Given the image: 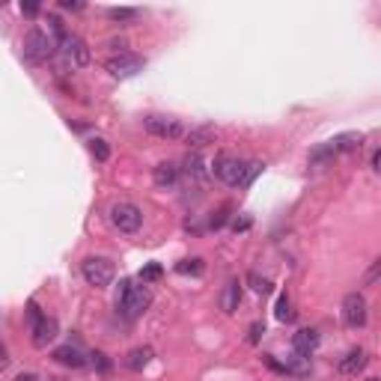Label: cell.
Segmentation results:
<instances>
[{"label":"cell","mask_w":381,"mask_h":381,"mask_svg":"<svg viewBox=\"0 0 381 381\" xmlns=\"http://www.w3.org/2000/svg\"><path fill=\"white\" fill-rule=\"evenodd\" d=\"M319 343H322V337H319L316 328H301L298 334L292 337V348H295V355H301V357L313 355L319 348Z\"/></svg>","instance_id":"cell-12"},{"label":"cell","mask_w":381,"mask_h":381,"mask_svg":"<svg viewBox=\"0 0 381 381\" xmlns=\"http://www.w3.org/2000/svg\"><path fill=\"white\" fill-rule=\"evenodd\" d=\"M378 164H381V149L375 146L373 152H369V170H373V173H378V170H381Z\"/></svg>","instance_id":"cell-29"},{"label":"cell","mask_w":381,"mask_h":381,"mask_svg":"<svg viewBox=\"0 0 381 381\" xmlns=\"http://www.w3.org/2000/svg\"><path fill=\"white\" fill-rule=\"evenodd\" d=\"M378 274H381V259H375V263L366 268V274H364V280H360V283H364V286H375Z\"/></svg>","instance_id":"cell-27"},{"label":"cell","mask_w":381,"mask_h":381,"mask_svg":"<svg viewBox=\"0 0 381 381\" xmlns=\"http://www.w3.org/2000/svg\"><path fill=\"white\" fill-rule=\"evenodd\" d=\"M107 45H110V48H114V51L119 54V48H125V39H110Z\"/></svg>","instance_id":"cell-34"},{"label":"cell","mask_w":381,"mask_h":381,"mask_svg":"<svg viewBox=\"0 0 381 381\" xmlns=\"http://www.w3.org/2000/svg\"><path fill=\"white\" fill-rule=\"evenodd\" d=\"M60 9H72V12H81L84 3H72V0H60Z\"/></svg>","instance_id":"cell-31"},{"label":"cell","mask_w":381,"mask_h":381,"mask_svg":"<svg viewBox=\"0 0 381 381\" xmlns=\"http://www.w3.org/2000/svg\"><path fill=\"white\" fill-rule=\"evenodd\" d=\"M21 9H24V12H27V15H36V12H39V6H36V3H24Z\"/></svg>","instance_id":"cell-35"},{"label":"cell","mask_w":381,"mask_h":381,"mask_svg":"<svg viewBox=\"0 0 381 381\" xmlns=\"http://www.w3.org/2000/svg\"><path fill=\"white\" fill-rule=\"evenodd\" d=\"M247 283L254 286V292H259V295H268V292H272V280H268V277H259L256 272L247 274Z\"/></svg>","instance_id":"cell-24"},{"label":"cell","mask_w":381,"mask_h":381,"mask_svg":"<svg viewBox=\"0 0 381 381\" xmlns=\"http://www.w3.org/2000/svg\"><path fill=\"white\" fill-rule=\"evenodd\" d=\"M143 128L152 137H158V140H182L185 137V132L188 128L179 123L176 116H164V114H149V116H143Z\"/></svg>","instance_id":"cell-8"},{"label":"cell","mask_w":381,"mask_h":381,"mask_svg":"<svg viewBox=\"0 0 381 381\" xmlns=\"http://www.w3.org/2000/svg\"><path fill=\"white\" fill-rule=\"evenodd\" d=\"M360 146H364V134H360V132L337 134V137H330L328 143H322L319 149L310 152V164H313V167H325L330 158H337V155H343V152H355V149H360Z\"/></svg>","instance_id":"cell-2"},{"label":"cell","mask_w":381,"mask_h":381,"mask_svg":"<svg viewBox=\"0 0 381 381\" xmlns=\"http://www.w3.org/2000/svg\"><path fill=\"white\" fill-rule=\"evenodd\" d=\"M369 364V355H366V348H348V352L339 357V364H337V373L339 375H357V373H364Z\"/></svg>","instance_id":"cell-11"},{"label":"cell","mask_w":381,"mask_h":381,"mask_svg":"<svg viewBox=\"0 0 381 381\" xmlns=\"http://www.w3.org/2000/svg\"><path fill=\"white\" fill-rule=\"evenodd\" d=\"M15 381H42V378H39L36 373H18Z\"/></svg>","instance_id":"cell-32"},{"label":"cell","mask_w":381,"mask_h":381,"mask_svg":"<svg viewBox=\"0 0 381 381\" xmlns=\"http://www.w3.org/2000/svg\"><path fill=\"white\" fill-rule=\"evenodd\" d=\"M182 173L188 176V179H194V182H203V179L209 176V170H206V158L200 155V152H188L185 155V161H182Z\"/></svg>","instance_id":"cell-16"},{"label":"cell","mask_w":381,"mask_h":381,"mask_svg":"<svg viewBox=\"0 0 381 381\" xmlns=\"http://www.w3.org/2000/svg\"><path fill=\"white\" fill-rule=\"evenodd\" d=\"M238 307H242V283H238V280H229L224 286V295H220V310H224L227 316H233Z\"/></svg>","instance_id":"cell-17"},{"label":"cell","mask_w":381,"mask_h":381,"mask_svg":"<svg viewBox=\"0 0 381 381\" xmlns=\"http://www.w3.org/2000/svg\"><path fill=\"white\" fill-rule=\"evenodd\" d=\"M89 152H93L96 155V161H107V158H110V146H107V140H102V137H93V140H89Z\"/></svg>","instance_id":"cell-23"},{"label":"cell","mask_w":381,"mask_h":381,"mask_svg":"<svg viewBox=\"0 0 381 381\" xmlns=\"http://www.w3.org/2000/svg\"><path fill=\"white\" fill-rule=\"evenodd\" d=\"M164 274V268L158 265V263H152V265H146V268H140V280H143V283H155L158 277Z\"/></svg>","instance_id":"cell-25"},{"label":"cell","mask_w":381,"mask_h":381,"mask_svg":"<svg viewBox=\"0 0 381 381\" xmlns=\"http://www.w3.org/2000/svg\"><path fill=\"white\" fill-rule=\"evenodd\" d=\"M274 316H277V322H292V319H295V310H292V298H289L286 292H280L277 304H274Z\"/></svg>","instance_id":"cell-20"},{"label":"cell","mask_w":381,"mask_h":381,"mask_svg":"<svg viewBox=\"0 0 381 381\" xmlns=\"http://www.w3.org/2000/svg\"><path fill=\"white\" fill-rule=\"evenodd\" d=\"M143 66H146V60L140 54H132V51H119V54L105 60V72L110 78H116V81H128V78L140 75Z\"/></svg>","instance_id":"cell-4"},{"label":"cell","mask_w":381,"mask_h":381,"mask_svg":"<svg viewBox=\"0 0 381 381\" xmlns=\"http://www.w3.org/2000/svg\"><path fill=\"white\" fill-rule=\"evenodd\" d=\"M152 307V292L143 286H134L132 280H123L116 289V310L119 316L128 319V322H134V319H140L146 313V310Z\"/></svg>","instance_id":"cell-1"},{"label":"cell","mask_w":381,"mask_h":381,"mask_svg":"<svg viewBox=\"0 0 381 381\" xmlns=\"http://www.w3.org/2000/svg\"><path fill=\"white\" fill-rule=\"evenodd\" d=\"M89 364H93L98 373H110V360H107L105 352H93V355H89Z\"/></svg>","instance_id":"cell-26"},{"label":"cell","mask_w":381,"mask_h":381,"mask_svg":"<svg viewBox=\"0 0 381 381\" xmlns=\"http://www.w3.org/2000/svg\"><path fill=\"white\" fill-rule=\"evenodd\" d=\"M54 36H48L45 30H39V27H33L30 33L24 36V57L30 60V63H48V60L54 57Z\"/></svg>","instance_id":"cell-7"},{"label":"cell","mask_w":381,"mask_h":381,"mask_svg":"<svg viewBox=\"0 0 381 381\" xmlns=\"http://www.w3.org/2000/svg\"><path fill=\"white\" fill-rule=\"evenodd\" d=\"M152 357H155V352L149 346H137L125 355L123 364H125V369H132V373H140V369H146L149 364H152Z\"/></svg>","instance_id":"cell-19"},{"label":"cell","mask_w":381,"mask_h":381,"mask_svg":"<svg viewBox=\"0 0 381 381\" xmlns=\"http://www.w3.org/2000/svg\"><path fill=\"white\" fill-rule=\"evenodd\" d=\"M176 272H179V274H194V277H200V274L206 272V263H203L200 256H194V259H185V263H179Z\"/></svg>","instance_id":"cell-22"},{"label":"cell","mask_w":381,"mask_h":381,"mask_svg":"<svg viewBox=\"0 0 381 381\" xmlns=\"http://www.w3.org/2000/svg\"><path fill=\"white\" fill-rule=\"evenodd\" d=\"M110 224H114L119 233L134 236L137 229L143 227V212H140V206L128 203V200H119V203L110 206Z\"/></svg>","instance_id":"cell-6"},{"label":"cell","mask_w":381,"mask_h":381,"mask_svg":"<svg viewBox=\"0 0 381 381\" xmlns=\"http://www.w3.org/2000/svg\"><path fill=\"white\" fill-rule=\"evenodd\" d=\"M245 170H247V161H242V158H236V155H229V152H218L215 161H212V173L224 185H229V188H242Z\"/></svg>","instance_id":"cell-3"},{"label":"cell","mask_w":381,"mask_h":381,"mask_svg":"<svg viewBox=\"0 0 381 381\" xmlns=\"http://www.w3.org/2000/svg\"><path fill=\"white\" fill-rule=\"evenodd\" d=\"M265 334V325L263 322H254L250 325V334H247V343H259V337Z\"/></svg>","instance_id":"cell-28"},{"label":"cell","mask_w":381,"mask_h":381,"mask_svg":"<svg viewBox=\"0 0 381 381\" xmlns=\"http://www.w3.org/2000/svg\"><path fill=\"white\" fill-rule=\"evenodd\" d=\"M179 176H182V170H179L173 161H164L152 170V179L158 188H176L179 185Z\"/></svg>","instance_id":"cell-18"},{"label":"cell","mask_w":381,"mask_h":381,"mask_svg":"<svg viewBox=\"0 0 381 381\" xmlns=\"http://www.w3.org/2000/svg\"><path fill=\"white\" fill-rule=\"evenodd\" d=\"M366 381H378V378H366Z\"/></svg>","instance_id":"cell-36"},{"label":"cell","mask_w":381,"mask_h":381,"mask_svg":"<svg viewBox=\"0 0 381 381\" xmlns=\"http://www.w3.org/2000/svg\"><path fill=\"white\" fill-rule=\"evenodd\" d=\"M60 366H69V369H84L89 360H87V355L81 352L78 346H60V348H54V355H51Z\"/></svg>","instance_id":"cell-13"},{"label":"cell","mask_w":381,"mask_h":381,"mask_svg":"<svg viewBox=\"0 0 381 381\" xmlns=\"http://www.w3.org/2000/svg\"><path fill=\"white\" fill-rule=\"evenodd\" d=\"M233 229H236V233H245V229H250V220L247 218H242V220H233Z\"/></svg>","instance_id":"cell-30"},{"label":"cell","mask_w":381,"mask_h":381,"mask_svg":"<svg viewBox=\"0 0 381 381\" xmlns=\"http://www.w3.org/2000/svg\"><path fill=\"white\" fill-rule=\"evenodd\" d=\"M182 140H185L188 146L200 149V146H206V143H215V140H218V128L215 125H194V128H188Z\"/></svg>","instance_id":"cell-15"},{"label":"cell","mask_w":381,"mask_h":381,"mask_svg":"<svg viewBox=\"0 0 381 381\" xmlns=\"http://www.w3.org/2000/svg\"><path fill=\"white\" fill-rule=\"evenodd\" d=\"M57 48H60V54L66 57V63H72L75 69H84V66H89V60H93L87 42H84V39L78 36V33H66V36L57 42Z\"/></svg>","instance_id":"cell-9"},{"label":"cell","mask_w":381,"mask_h":381,"mask_svg":"<svg viewBox=\"0 0 381 381\" xmlns=\"http://www.w3.org/2000/svg\"><path fill=\"white\" fill-rule=\"evenodd\" d=\"M81 274L89 286H96V289H105L114 283V277H116V265L110 263L107 256H87L84 263H81Z\"/></svg>","instance_id":"cell-5"},{"label":"cell","mask_w":381,"mask_h":381,"mask_svg":"<svg viewBox=\"0 0 381 381\" xmlns=\"http://www.w3.org/2000/svg\"><path fill=\"white\" fill-rule=\"evenodd\" d=\"M9 366V355H6V348L0 346V373H3V369Z\"/></svg>","instance_id":"cell-33"},{"label":"cell","mask_w":381,"mask_h":381,"mask_svg":"<svg viewBox=\"0 0 381 381\" xmlns=\"http://www.w3.org/2000/svg\"><path fill=\"white\" fill-rule=\"evenodd\" d=\"M343 322H346V328H352V330H357V328H364L366 325V319H369V304H366V298L360 295V292H348L346 298H343Z\"/></svg>","instance_id":"cell-10"},{"label":"cell","mask_w":381,"mask_h":381,"mask_svg":"<svg viewBox=\"0 0 381 381\" xmlns=\"http://www.w3.org/2000/svg\"><path fill=\"white\" fill-rule=\"evenodd\" d=\"M137 9H128V6H114V9H107V18L110 21H116V24H128V21H137Z\"/></svg>","instance_id":"cell-21"},{"label":"cell","mask_w":381,"mask_h":381,"mask_svg":"<svg viewBox=\"0 0 381 381\" xmlns=\"http://www.w3.org/2000/svg\"><path fill=\"white\" fill-rule=\"evenodd\" d=\"M57 330H60L57 319H51V316H42V319H39V322H33V346H36V348H45L48 343H54Z\"/></svg>","instance_id":"cell-14"}]
</instances>
